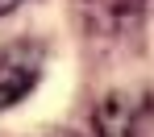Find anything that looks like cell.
Listing matches in <instances>:
<instances>
[{
    "instance_id": "obj_5",
    "label": "cell",
    "mask_w": 154,
    "mask_h": 137,
    "mask_svg": "<svg viewBox=\"0 0 154 137\" xmlns=\"http://www.w3.org/2000/svg\"><path fill=\"white\" fill-rule=\"evenodd\" d=\"M54 137H75V133H54Z\"/></svg>"
},
{
    "instance_id": "obj_4",
    "label": "cell",
    "mask_w": 154,
    "mask_h": 137,
    "mask_svg": "<svg viewBox=\"0 0 154 137\" xmlns=\"http://www.w3.org/2000/svg\"><path fill=\"white\" fill-rule=\"evenodd\" d=\"M21 4H25V0H0V17H8V13L21 8Z\"/></svg>"
},
{
    "instance_id": "obj_2",
    "label": "cell",
    "mask_w": 154,
    "mask_h": 137,
    "mask_svg": "<svg viewBox=\"0 0 154 137\" xmlns=\"http://www.w3.org/2000/svg\"><path fill=\"white\" fill-rule=\"evenodd\" d=\"M142 96L133 100L125 91H117V96H108L100 108V125H104V137H137V121H142Z\"/></svg>"
},
{
    "instance_id": "obj_3",
    "label": "cell",
    "mask_w": 154,
    "mask_h": 137,
    "mask_svg": "<svg viewBox=\"0 0 154 137\" xmlns=\"http://www.w3.org/2000/svg\"><path fill=\"white\" fill-rule=\"evenodd\" d=\"M79 8L88 13V21L96 29H121L142 17L146 0H79Z\"/></svg>"
},
{
    "instance_id": "obj_1",
    "label": "cell",
    "mask_w": 154,
    "mask_h": 137,
    "mask_svg": "<svg viewBox=\"0 0 154 137\" xmlns=\"http://www.w3.org/2000/svg\"><path fill=\"white\" fill-rule=\"evenodd\" d=\"M42 67H46V50H42L38 42H13V46H0V108L21 104L29 91L38 87Z\"/></svg>"
}]
</instances>
